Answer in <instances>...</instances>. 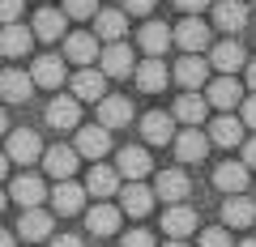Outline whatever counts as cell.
Listing matches in <instances>:
<instances>
[{"label":"cell","instance_id":"obj_1","mask_svg":"<svg viewBox=\"0 0 256 247\" xmlns=\"http://www.w3.org/2000/svg\"><path fill=\"white\" fill-rule=\"evenodd\" d=\"M4 154H9L18 166H30V162H38L47 149H43V141H38V132L18 128V132H9V149H4Z\"/></svg>","mask_w":256,"mask_h":247},{"label":"cell","instance_id":"obj_2","mask_svg":"<svg viewBox=\"0 0 256 247\" xmlns=\"http://www.w3.org/2000/svg\"><path fill=\"white\" fill-rule=\"evenodd\" d=\"M210 64L218 68L222 77H235L239 68L248 64V51L235 43V38H222V43H214V47H210Z\"/></svg>","mask_w":256,"mask_h":247},{"label":"cell","instance_id":"obj_3","mask_svg":"<svg viewBox=\"0 0 256 247\" xmlns=\"http://www.w3.org/2000/svg\"><path fill=\"white\" fill-rule=\"evenodd\" d=\"M98 64L107 77H128V73H137V60H132V47L128 43H107L98 55Z\"/></svg>","mask_w":256,"mask_h":247},{"label":"cell","instance_id":"obj_4","mask_svg":"<svg viewBox=\"0 0 256 247\" xmlns=\"http://www.w3.org/2000/svg\"><path fill=\"white\" fill-rule=\"evenodd\" d=\"M73 94L82 102H102L107 98V73H102V68H82V73L73 77Z\"/></svg>","mask_w":256,"mask_h":247},{"label":"cell","instance_id":"obj_5","mask_svg":"<svg viewBox=\"0 0 256 247\" xmlns=\"http://www.w3.org/2000/svg\"><path fill=\"white\" fill-rule=\"evenodd\" d=\"M107 149H111V128H102V124L77 128V154H82V158H94V162H98Z\"/></svg>","mask_w":256,"mask_h":247},{"label":"cell","instance_id":"obj_6","mask_svg":"<svg viewBox=\"0 0 256 247\" xmlns=\"http://www.w3.org/2000/svg\"><path fill=\"white\" fill-rule=\"evenodd\" d=\"M77 119H82V98H52L47 102V124L56 132L77 128Z\"/></svg>","mask_w":256,"mask_h":247},{"label":"cell","instance_id":"obj_7","mask_svg":"<svg viewBox=\"0 0 256 247\" xmlns=\"http://www.w3.org/2000/svg\"><path fill=\"white\" fill-rule=\"evenodd\" d=\"M175 43H180L188 55L205 51V47H210V26H205L201 17H188V21H180V26H175Z\"/></svg>","mask_w":256,"mask_h":247},{"label":"cell","instance_id":"obj_8","mask_svg":"<svg viewBox=\"0 0 256 247\" xmlns=\"http://www.w3.org/2000/svg\"><path fill=\"white\" fill-rule=\"evenodd\" d=\"M128 119H132V102L124 94H107L98 102V124L102 128H128Z\"/></svg>","mask_w":256,"mask_h":247},{"label":"cell","instance_id":"obj_9","mask_svg":"<svg viewBox=\"0 0 256 247\" xmlns=\"http://www.w3.org/2000/svg\"><path fill=\"white\" fill-rule=\"evenodd\" d=\"M210 68H214V64H210V60H201V55H184L180 64H175V81L192 94V90H201V85H205Z\"/></svg>","mask_w":256,"mask_h":247},{"label":"cell","instance_id":"obj_10","mask_svg":"<svg viewBox=\"0 0 256 247\" xmlns=\"http://www.w3.org/2000/svg\"><path fill=\"white\" fill-rule=\"evenodd\" d=\"M64 55H68V64H94V55H102V51H98V34H90V30L68 34Z\"/></svg>","mask_w":256,"mask_h":247},{"label":"cell","instance_id":"obj_11","mask_svg":"<svg viewBox=\"0 0 256 247\" xmlns=\"http://www.w3.org/2000/svg\"><path fill=\"white\" fill-rule=\"evenodd\" d=\"M9 196H13V201H22V209H38V205L47 201V188H43L38 175H18L13 188H9Z\"/></svg>","mask_w":256,"mask_h":247},{"label":"cell","instance_id":"obj_12","mask_svg":"<svg viewBox=\"0 0 256 247\" xmlns=\"http://www.w3.org/2000/svg\"><path fill=\"white\" fill-rule=\"evenodd\" d=\"M214 26L226 30V34L244 30L248 26V4L244 0H218V4H214Z\"/></svg>","mask_w":256,"mask_h":247},{"label":"cell","instance_id":"obj_13","mask_svg":"<svg viewBox=\"0 0 256 247\" xmlns=\"http://www.w3.org/2000/svg\"><path fill=\"white\" fill-rule=\"evenodd\" d=\"M188 192H192V183H188L184 171H162L158 183H154V196H162V201H171V205H184Z\"/></svg>","mask_w":256,"mask_h":247},{"label":"cell","instance_id":"obj_14","mask_svg":"<svg viewBox=\"0 0 256 247\" xmlns=\"http://www.w3.org/2000/svg\"><path fill=\"white\" fill-rule=\"evenodd\" d=\"M116 171L124 175V179H132V183H137L141 175H150V154H146L141 145H124V149L116 154Z\"/></svg>","mask_w":256,"mask_h":247},{"label":"cell","instance_id":"obj_15","mask_svg":"<svg viewBox=\"0 0 256 247\" xmlns=\"http://www.w3.org/2000/svg\"><path fill=\"white\" fill-rule=\"evenodd\" d=\"M210 132H196V128H188V132H180L175 137V154H180V162H201L205 154H210Z\"/></svg>","mask_w":256,"mask_h":247},{"label":"cell","instance_id":"obj_16","mask_svg":"<svg viewBox=\"0 0 256 247\" xmlns=\"http://www.w3.org/2000/svg\"><path fill=\"white\" fill-rule=\"evenodd\" d=\"M30 47H34V30L18 26V21L0 30V55H9V60H18V55H26Z\"/></svg>","mask_w":256,"mask_h":247},{"label":"cell","instance_id":"obj_17","mask_svg":"<svg viewBox=\"0 0 256 247\" xmlns=\"http://www.w3.org/2000/svg\"><path fill=\"white\" fill-rule=\"evenodd\" d=\"M30 90H34V77H30V73H22V68H4V73H0V98L26 102Z\"/></svg>","mask_w":256,"mask_h":247},{"label":"cell","instance_id":"obj_18","mask_svg":"<svg viewBox=\"0 0 256 247\" xmlns=\"http://www.w3.org/2000/svg\"><path fill=\"white\" fill-rule=\"evenodd\" d=\"M141 132H146L150 145H166V141H175V115H166V111H150V115L141 119Z\"/></svg>","mask_w":256,"mask_h":247},{"label":"cell","instance_id":"obj_19","mask_svg":"<svg viewBox=\"0 0 256 247\" xmlns=\"http://www.w3.org/2000/svg\"><path fill=\"white\" fill-rule=\"evenodd\" d=\"M205 98H210V102H214L218 111H230L235 102H244V85H239L235 77H218V81H210Z\"/></svg>","mask_w":256,"mask_h":247},{"label":"cell","instance_id":"obj_20","mask_svg":"<svg viewBox=\"0 0 256 247\" xmlns=\"http://www.w3.org/2000/svg\"><path fill=\"white\" fill-rule=\"evenodd\" d=\"M82 201H86V188H77L73 179L56 183V192H52V209H56V213L73 218V213H82Z\"/></svg>","mask_w":256,"mask_h":247},{"label":"cell","instance_id":"obj_21","mask_svg":"<svg viewBox=\"0 0 256 247\" xmlns=\"http://www.w3.org/2000/svg\"><path fill=\"white\" fill-rule=\"evenodd\" d=\"M18 235L30 239V243L47 239V235H52V213H47V209H22V218H18Z\"/></svg>","mask_w":256,"mask_h":247},{"label":"cell","instance_id":"obj_22","mask_svg":"<svg viewBox=\"0 0 256 247\" xmlns=\"http://www.w3.org/2000/svg\"><path fill=\"white\" fill-rule=\"evenodd\" d=\"M244 128H248V124H244V119H235V115H218V119H214V124H210V141H214V145H244Z\"/></svg>","mask_w":256,"mask_h":247},{"label":"cell","instance_id":"obj_23","mask_svg":"<svg viewBox=\"0 0 256 247\" xmlns=\"http://www.w3.org/2000/svg\"><path fill=\"white\" fill-rule=\"evenodd\" d=\"M43 166H47V175H56V179H68V175L77 171V149H68V145H52L43 154Z\"/></svg>","mask_w":256,"mask_h":247},{"label":"cell","instance_id":"obj_24","mask_svg":"<svg viewBox=\"0 0 256 247\" xmlns=\"http://www.w3.org/2000/svg\"><path fill=\"white\" fill-rule=\"evenodd\" d=\"M124 30H128V13L124 9H107L94 17V34L107 38V43H124Z\"/></svg>","mask_w":256,"mask_h":247},{"label":"cell","instance_id":"obj_25","mask_svg":"<svg viewBox=\"0 0 256 247\" xmlns=\"http://www.w3.org/2000/svg\"><path fill=\"white\" fill-rule=\"evenodd\" d=\"M30 77H34V85H43V90H60L64 64L56 60V55H38L34 64H30Z\"/></svg>","mask_w":256,"mask_h":247},{"label":"cell","instance_id":"obj_26","mask_svg":"<svg viewBox=\"0 0 256 247\" xmlns=\"http://www.w3.org/2000/svg\"><path fill=\"white\" fill-rule=\"evenodd\" d=\"M214 183H218L222 192L239 196V192L248 188V166H244V162H222V166H214Z\"/></svg>","mask_w":256,"mask_h":247},{"label":"cell","instance_id":"obj_27","mask_svg":"<svg viewBox=\"0 0 256 247\" xmlns=\"http://www.w3.org/2000/svg\"><path fill=\"white\" fill-rule=\"evenodd\" d=\"M141 47H146L150 55H158V60H162V51L166 47L175 43V34H171V26H162V21H146V26H141Z\"/></svg>","mask_w":256,"mask_h":247},{"label":"cell","instance_id":"obj_28","mask_svg":"<svg viewBox=\"0 0 256 247\" xmlns=\"http://www.w3.org/2000/svg\"><path fill=\"white\" fill-rule=\"evenodd\" d=\"M120 209L132 213V218H146V213L154 209V192H150L146 183H128L124 196H120Z\"/></svg>","mask_w":256,"mask_h":247},{"label":"cell","instance_id":"obj_29","mask_svg":"<svg viewBox=\"0 0 256 247\" xmlns=\"http://www.w3.org/2000/svg\"><path fill=\"white\" fill-rule=\"evenodd\" d=\"M162 230L171 239H184V235H192L196 230V213L188 209V205H171V209L162 213Z\"/></svg>","mask_w":256,"mask_h":247},{"label":"cell","instance_id":"obj_30","mask_svg":"<svg viewBox=\"0 0 256 247\" xmlns=\"http://www.w3.org/2000/svg\"><path fill=\"white\" fill-rule=\"evenodd\" d=\"M166 81H171V73H166V64L158 60V55H150L146 64H137V85H141L146 94H158Z\"/></svg>","mask_w":256,"mask_h":247},{"label":"cell","instance_id":"obj_31","mask_svg":"<svg viewBox=\"0 0 256 247\" xmlns=\"http://www.w3.org/2000/svg\"><path fill=\"white\" fill-rule=\"evenodd\" d=\"M64 21H68V13H60V9H38L34 13V38H43V43H52V38H60L64 34Z\"/></svg>","mask_w":256,"mask_h":247},{"label":"cell","instance_id":"obj_32","mask_svg":"<svg viewBox=\"0 0 256 247\" xmlns=\"http://www.w3.org/2000/svg\"><path fill=\"white\" fill-rule=\"evenodd\" d=\"M86 230H90V235H116L120 230V209L116 205H94V209L86 213Z\"/></svg>","mask_w":256,"mask_h":247},{"label":"cell","instance_id":"obj_33","mask_svg":"<svg viewBox=\"0 0 256 247\" xmlns=\"http://www.w3.org/2000/svg\"><path fill=\"white\" fill-rule=\"evenodd\" d=\"M116 188H120V171H116V166H98V162H94L90 166V179H86V192L116 196Z\"/></svg>","mask_w":256,"mask_h":247},{"label":"cell","instance_id":"obj_34","mask_svg":"<svg viewBox=\"0 0 256 247\" xmlns=\"http://www.w3.org/2000/svg\"><path fill=\"white\" fill-rule=\"evenodd\" d=\"M205 111H210V98H196V94H184V98H175V119H184L188 128H196V124H201Z\"/></svg>","mask_w":256,"mask_h":247},{"label":"cell","instance_id":"obj_35","mask_svg":"<svg viewBox=\"0 0 256 247\" xmlns=\"http://www.w3.org/2000/svg\"><path fill=\"white\" fill-rule=\"evenodd\" d=\"M222 222L226 226H256V205L244 201V196H235V201L222 205Z\"/></svg>","mask_w":256,"mask_h":247},{"label":"cell","instance_id":"obj_36","mask_svg":"<svg viewBox=\"0 0 256 247\" xmlns=\"http://www.w3.org/2000/svg\"><path fill=\"white\" fill-rule=\"evenodd\" d=\"M120 247H158V243L150 230H128V235H120Z\"/></svg>","mask_w":256,"mask_h":247},{"label":"cell","instance_id":"obj_37","mask_svg":"<svg viewBox=\"0 0 256 247\" xmlns=\"http://www.w3.org/2000/svg\"><path fill=\"white\" fill-rule=\"evenodd\" d=\"M64 13L68 17H98L94 13V0H64Z\"/></svg>","mask_w":256,"mask_h":247},{"label":"cell","instance_id":"obj_38","mask_svg":"<svg viewBox=\"0 0 256 247\" xmlns=\"http://www.w3.org/2000/svg\"><path fill=\"white\" fill-rule=\"evenodd\" d=\"M22 9H26V0H0V21L13 26V21L22 17Z\"/></svg>","mask_w":256,"mask_h":247},{"label":"cell","instance_id":"obj_39","mask_svg":"<svg viewBox=\"0 0 256 247\" xmlns=\"http://www.w3.org/2000/svg\"><path fill=\"white\" fill-rule=\"evenodd\" d=\"M201 247H230V235L222 226H214V230H205V235H201Z\"/></svg>","mask_w":256,"mask_h":247},{"label":"cell","instance_id":"obj_40","mask_svg":"<svg viewBox=\"0 0 256 247\" xmlns=\"http://www.w3.org/2000/svg\"><path fill=\"white\" fill-rule=\"evenodd\" d=\"M150 9H154V0H124V13H137V17H146Z\"/></svg>","mask_w":256,"mask_h":247},{"label":"cell","instance_id":"obj_41","mask_svg":"<svg viewBox=\"0 0 256 247\" xmlns=\"http://www.w3.org/2000/svg\"><path fill=\"white\" fill-rule=\"evenodd\" d=\"M175 4H180V9L188 13V17H196V13H201L205 4H210V0H175Z\"/></svg>","mask_w":256,"mask_h":247},{"label":"cell","instance_id":"obj_42","mask_svg":"<svg viewBox=\"0 0 256 247\" xmlns=\"http://www.w3.org/2000/svg\"><path fill=\"white\" fill-rule=\"evenodd\" d=\"M244 124L256 132V98H244Z\"/></svg>","mask_w":256,"mask_h":247},{"label":"cell","instance_id":"obj_43","mask_svg":"<svg viewBox=\"0 0 256 247\" xmlns=\"http://www.w3.org/2000/svg\"><path fill=\"white\" fill-rule=\"evenodd\" d=\"M244 166H248V171L256 166V137H252V141H244Z\"/></svg>","mask_w":256,"mask_h":247},{"label":"cell","instance_id":"obj_44","mask_svg":"<svg viewBox=\"0 0 256 247\" xmlns=\"http://www.w3.org/2000/svg\"><path fill=\"white\" fill-rule=\"evenodd\" d=\"M52 247H86V243L77 235H60V239H52Z\"/></svg>","mask_w":256,"mask_h":247},{"label":"cell","instance_id":"obj_45","mask_svg":"<svg viewBox=\"0 0 256 247\" xmlns=\"http://www.w3.org/2000/svg\"><path fill=\"white\" fill-rule=\"evenodd\" d=\"M248 85L256 90V60H248Z\"/></svg>","mask_w":256,"mask_h":247},{"label":"cell","instance_id":"obj_46","mask_svg":"<svg viewBox=\"0 0 256 247\" xmlns=\"http://www.w3.org/2000/svg\"><path fill=\"white\" fill-rule=\"evenodd\" d=\"M9 162H13L9 154H0V179H4V175H9Z\"/></svg>","mask_w":256,"mask_h":247},{"label":"cell","instance_id":"obj_47","mask_svg":"<svg viewBox=\"0 0 256 247\" xmlns=\"http://www.w3.org/2000/svg\"><path fill=\"white\" fill-rule=\"evenodd\" d=\"M9 132V115H4V107H0V137Z\"/></svg>","mask_w":256,"mask_h":247},{"label":"cell","instance_id":"obj_48","mask_svg":"<svg viewBox=\"0 0 256 247\" xmlns=\"http://www.w3.org/2000/svg\"><path fill=\"white\" fill-rule=\"evenodd\" d=\"M0 247H13V235H9V230H0Z\"/></svg>","mask_w":256,"mask_h":247},{"label":"cell","instance_id":"obj_49","mask_svg":"<svg viewBox=\"0 0 256 247\" xmlns=\"http://www.w3.org/2000/svg\"><path fill=\"white\" fill-rule=\"evenodd\" d=\"M166 247H188V243H184V239H175V243H166Z\"/></svg>","mask_w":256,"mask_h":247},{"label":"cell","instance_id":"obj_50","mask_svg":"<svg viewBox=\"0 0 256 247\" xmlns=\"http://www.w3.org/2000/svg\"><path fill=\"white\" fill-rule=\"evenodd\" d=\"M239 247H256V239H244V243H239Z\"/></svg>","mask_w":256,"mask_h":247},{"label":"cell","instance_id":"obj_51","mask_svg":"<svg viewBox=\"0 0 256 247\" xmlns=\"http://www.w3.org/2000/svg\"><path fill=\"white\" fill-rule=\"evenodd\" d=\"M4 205H9V196H4V192H0V209H4Z\"/></svg>","mask_w":256,"mask_h":247}]
</instances>
